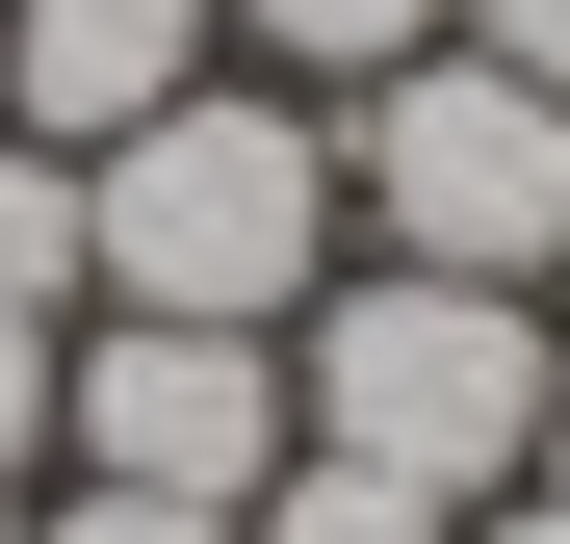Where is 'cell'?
Returning <instances> with one entry per match:
<instances>
[{
  "label": "cell",
  "mask_w": 570,
  "mask_h": 544,
  "mask_svg": "<svg viewBox=\"0 0 570 544\" xmlns=\"http://www.w3.org/2000/svg\"><path fill=\"white\" fill-rule=\"evenodd\" d=\"M544 389H570L544 286H441V259H337V286L285 311V441H337V467H390V493H441V518L544 467Z\"/></svg>",
  "instance_id": "1"
},
{
  "label": "cell",
  "mask_w": 570,
  "mask_h": 544,
  "mask_svg": "<svg viewBox=\"0 0 570 544\" xmlns=\"http://www.w3.org/2000/svg\"><path fill=\"white\" fill-rule=\"evenodd\" d=\"M78 208H105V311H208V337H285L337 286V105H285V78H181L156 130L78 156Z\"/></svg>",
  "instance_id": "2"
},
{
  "label": "cell",
  "mask_w": 570,
  "mask_h": 544,
  "mask_svg": "<svg viewBox=\"0 0 570 544\" xmlns=\"http://www.w3.org/2000/svg\"><path fill=\"white\" fill-rule=\"evenodd\" d=\"M337 234L363 259H441V286H570V105L544 78H493V52H390L337 105Z\"/></svg>",
  "instance_id": "3"
},
{
  "label": "cell",
  "mask_w": 570,
  "mask_h": 544,
  "mask_svg": "<svg viewBox=\"0 0 570 544\" xmlns=\"http://www.w3.org/2000/svg\"><path fill=\"white\" fill-rule=\"evenodd\" d=\"M52 467L78 493H259L285 467V337H208V311H78L52 337Z\"/></svg>",
  "instance_id": "4"
},
{
  "label": "cell",
  "mask_w": 570,
  "mask_h": 544,
  "mask_svg": "<svg viewBox=\"0 0 570 544\" xmlns=\"http://www.w3.org/2000/svg\"><path fill=\"white\" fill-rule=\"evenodd\" d=\"M208 52H234L208 0H0V130L105 156V130H156L181 78H208Z\"/></svg>",
  "instance_id": "5"
},
{
  "label": "cell",
  "mask_w": 570,
  "mask_h": 544,
  "mask_svg": "<svg viewBox=\"0 0 570 544\" xmlns=\"http://www.w3.org/2000/svg\"><path fill=\"white\" fill-rule=\"evenodd\" d=\"M208 27H234V78H285V105H363V78L441 52L466 0H208Z\"/></svg>",
  "instance_id": "6"
},
{
  "label": "cell",
  "mask_w": 570,
  "mask_h": 544,
  "mask_svg": "<svg viewBox=\"0 0 570 544\" xmlns=\"http://www.w3.org/2000/svg\"><path fill=\"white\" fill-rule=\"evenodd\" d=\"M0 311H52V337L105 311V208H78V156H52V130H0Z\"/></svg>",
  "instance_id": "7"
},
{
  "label": "cell",
  "mask_w": 570,
  "mask_h": 544,
  "mask_svg": "<svg viewBox=\"0 0 570 544\" xmlns=\"http://www.w3.org/2000/svg\"><path fill=\"white\" fill-rule=\"evenodd\" d=\"M234 544H466L441 493H390V467H337V441H285V467L234 493Z\"/></svg>",
  "instance_id": "8"
},
{
  "label": "cell",
  "mask_w": 570,
  "mask_h": 544,
  "mask_svg": "<svg viewBox=\"0 0 570 544\" xmlns=\"http://www.w3.org/2000/svg\"><path fill=\"white\" fill-rule=\"evenodd\" d=\"M27 544H234L208 493H78V467H27Z\"/></svg>",
  "instance_id": "9"
},
{
  "label": "cell",
  "mask_w": 570,
  "mask_h": 544,
  "mask_svg": "<svg viewBox=\"0 0 570 544\" xmlns=\"http://www.w3.org/2000/svg\"><path fill=\"white\" fill-rule=\"evenodd\" d=\"M52 467V311H0V493Z\"/></svg>",
  "instance_id": "10"
},
{
  "label": "cell",
  "mask_w": 570,
  "mask_h": 544,
  "mask_svg": "<svg viewBox=\"0 0 570 544\" xmlns=\"http://www.w3.org/2000/svg\"><path fill=\"white\" fill-rule=\"evenodd\" d=\"M466 52H493V78H544V105H570V0H466Z\"/></svg>",
  "instance_id": "11"
},
{
  "label": "cell",
  "mask_w": 570,
  "mask_h": 544,
  "mask_svg": "<svg viewBox=\"0 0 570 544\" xmlns=\"http://www.w3.org/2000/svg\"><path fill=\"white\" fill-rule=\"evenodd\" d=\"M466 544H570V493H466Z\"/></svg>",
  "instance_id": "12"
},
{
  "label": "cell",
  "mask_w": 570,
  "mask_h": 544,
  "mask_svg": "<svg viewBox=\"0 0 570 544\" xmlns=\"http://www.w3.org/2000/svg\"><path fill=\"white\" fill-rule=\"evenodd\" d=\"M519 493H570V389H544V467H519Z\"/></svg>",
  "instance_id": "13"
},
{
  "label": "cell",
  "mask_w": 570,
  "mask_h": 544,
  "mask_svg": "<svg viewBox=\"0 0 570 544\" xmlns=\"http://www.w3.org/2000/svg\"><path fill=\"white\" fill-rule=\"evenodd\" d=\"M0 544H27V493H0Z\"/></svg>",
  "instance_id": "14"
},
{
  "label": "cell",
  "mask_w": 570,
  "mask_h": 544,
  "mask_svg": "<svg viewBox=\"0 0 570 544\" xmlns=\"http://www.w3.org/2000/svg\"><path fill=\"white\" fill-rule=\"evenodd\" d=\"M544 311H570V286H544Z\"/></svg>",
  "instance_id": "15"
}]
</instances>
